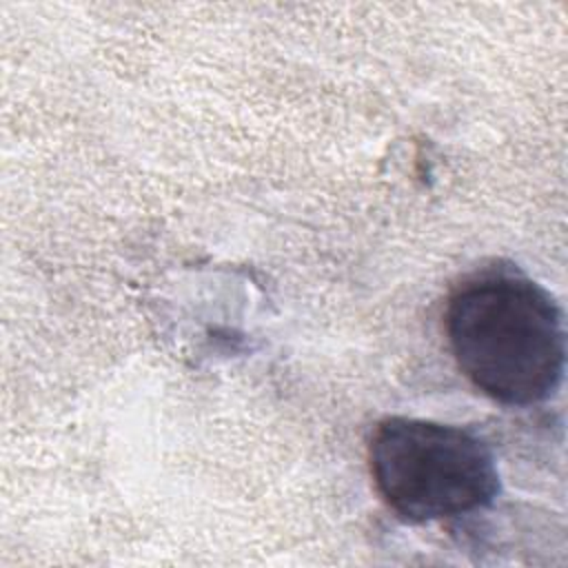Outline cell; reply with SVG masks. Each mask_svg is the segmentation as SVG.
Returning a JSON list of instances; mask_svg holds the SVG:
<instances>
[{
	"label": "cell",
	"mask_w": 568,
	"mask_h": 568,
	"mask_svg": "<svg viewBox=\"0 0 568 568\" xmlns=\"http://www.w3.org/2000/svg\"><path fill=\"white\" fill-rule=\"evenodd\" d=\"M446 335L462 375L499 404H539L561 384V308L524 275L486 273L464 282L448 300Z\"/></svg>",
	"instance_id": "1"
},
{
	"label": "cell",
	"mask_w": 568,
	"mask_h": 568,
	"mask_svg": "<svg viewBox=\"0 0 568 568\" xmlns=\"http://www.w3.org/2000/svg\"><path fill=\"white\" fill-rule=\"evenodd\" d=\"M368 466L386 506L413 524L473 513L499 490L493 450L470 430L430 419L379 422Z\"/></svg>",
	"instance_id": "2"
}]
</instances>
